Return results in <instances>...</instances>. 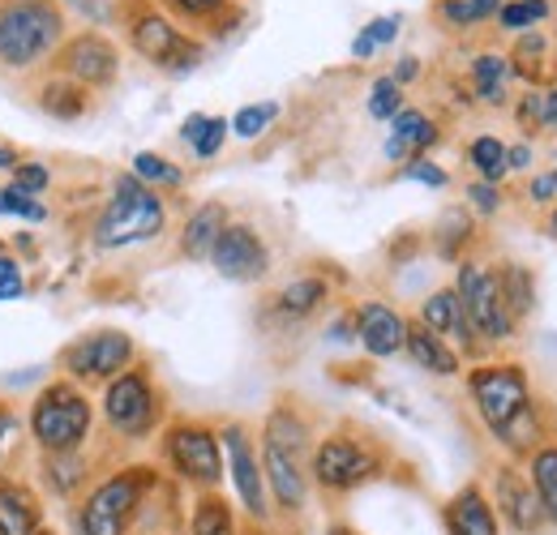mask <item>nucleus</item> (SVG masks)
I'll return each instance as SVG.
<instances>
[{
    "instance_id": "nucleus-1",
    "label": "nucleus",
    "mask_w": 557,
    "mask_h": 535,
    "mask_svg": "<svg viewBox=\"0 0 557 535\" xmlns=\"http://www.w3.org/2000/svg\"><path fill=\"white\" fill-rule=\"evenodd\" d=\"M313 420L296 407L292 399H278L258 433V459L267 475V493H271V510L278 523H300L309 514V497H313V480H309V455H313Z\"/></svg>"
},
{
    "instance_id": "nucleus-2",
    "label": "nucleus",
    "mask_w": 557,
    "mask_h": 535,
    "mask_svg": "<svg viewBox=\"0 0 557 535\" xmlns=\"http://www.w3.org/2000/svg\"><path fill=\"white\" fill-rule=\"evenodd\" d=\"M168 488V475L154 463H108L90 488L70 506L73 535H134L150 514V501Z\"/></svg>"
},
{
    "instance_id": "nucleus-3",
    "label": "nucleus",
    "mask_w": 557,
    "mask_h": 535,
    "mask_svg": "<svg viewBox=\"0 0 557 535\" xmlns=\"http://www.w3.org/2000/svg\"><path fill=\"white\" fill-rule=\"evenodd\" d=\"M99 428V407L86 386L70 377H52L26 407V441L35 455H77L90 450Z\"/></svg>"
},
{
    "instance_id": "nucleus-4",
    "label": "nucleus",
    "mask_w": 557,
    "mask_h": 535,
    "mask_svg": "<svg viewBox=\"0 0 557 535\" xmlns=\"http://www.w3.org/2000/svg\"><path fill=\"white\" fill-rule=\"evenodd\" d=\"M163 232H168V198L159 189H146L134 172H121L90 223V245L99 253H121L159 240Z\"/></svg>"
},
{
    "instance_id": "nucleus-5",
    "label": "nucleus",
    "mask_w": 557,
    "mask_h": 535,
    "mask_svg": "<svg viewBox=\"0 0 557 535\" xmlns=\"http://www.w3.org/2000/svg\"><path fill=\"white\" fill-rule=\"evenodd\" d=\"M391 468V455H386V446L373 437V433H364V428H331V433H322L318 441H313V455H309V480H313V488L322 493V497H351V493H360L364 484H373V480H382Z\"/></svg>"
},
{
    "instance_id": "nucleus-6",
    "label": "nucleus",
    "mask_w": 557,
    "mask_h": 535,
    "mask_svg": "<svg viewBox=\"0 0 557 535\" xmlns=\"http://www.w3.org/2000/svg\"><path fill=\"white\" fill-rule=\"evenodd\" d=\"M65 43V9L61 0H0V69L35 73L52 65Z\"/></svg>"
},
{
    "instance_id": "nucleus-7",
    "label": "nucleus",
    "mask_w": 557,
    "mask_h": 535,
    "mask_svg": "<svg viewBox=\"0 0 557 535\" xmlns=\"http://www.w3.org/2000/svg\"><path fill=\"white\" fill-rule=\"evenodd\" d=\"M159 463L172 484L189 493H219L227 480L219 428L198 415H176L159 428Z\"/></svg>"
},
{
    "instance_id": "nucleus-8",
    "label": "nucleus",
    "mask_w": 557,
    "mask_h": 535,
    "mask_svg": "<svg viewBox=\"0 0 557 535\" xmlns=\"http://www.w3.org/2000/svg\"><path fill=\"white\" fill-rule=\"evenodd\" d=\"M99 420L103 428L125 441V446H141L150 437H159V428L168 424V402H163V390L150 373V364H129L121 377H112L99 395Z\"/></svg>"
},
{
    "instance_id": "nucleus-9",
    "label": "nucleus",
    "mask_w": 557,
    "mask_h": 535,
    "mask_svg": "<svg viewBox=\"0 0 557 535\" xmlns=\"http://www.w3.org/2000/svg\"><path fill=\"white\" fill-rule=\"evenodd\" d=\"M463 386H468L472 411L481 415V424H485V433L493 441H502L536 407L528 369L515 364V360H476L463 373Z\"/></svg>"
},
{
    "instance_id": "nucleus-10",
    "label": "nucleus",
    "mask_w": 557,
    "mask_h": 535,
    "mask_svg": "<svg viewBox=\"0 0 557 535\" xmlns=\"http://www.w3.org/2000/svg\"><path fill=\"white\" fill-rule=\"evenodd\" d=\"M129 30V48L138 52L141 61H150L154 69L181 77V73H194L207 57V43L198 35H189L172 13H163L159 4H138L125 22Z\"/></svg>"
},
{
    "instance_id": "nucleus-11",
    "label": "nucleus",
    "mask_w": 557,
    "mask_h": 535,
    "mask_svg": "<svg viewBox=\"0 0 557 535\" xmlns=\"http://www.w3.org/2000/svg\"><path fill=\"white\" fill-rule=\"evenodd\" d=\"M219 446H223V471L232 484V506L240 510V519L258 523V527H275L267 475H262V459H258V437L249 433V424L245 420L219 424Z\"/></svg>"
},
{
    "instance_id": "nucleus-12",
    "label": "nucleus",
    "mask_w": 557,
    "mask_h": 535,
    "mask_svg": "<svg viewBox=\"0 0 557 535\" xmlns=\"http://www.w3.org/2000/svg\"><path fill=\"white\" fill-rule=\"evenodd\" d=\"M129 364H138V338L129 331L103 326V331H86V335L70 338L57 351V369L61 377H70L77 386H108L112 377H121Z\"/></svg>"
},
{
    "instance_id": "nucleus-13",
    "label": "nucleus",
    "mask_w": 557,
    "mask_h": 535,
    "mask_svg": "<svg viewBox=\"0 0 557 535\" xmlns=\"http://www.w3.org/2000/svg\"><path fill=\"white\" fill-rule=\"evenodd\" d=\"M450 287L459 291V300L468 309V322H472V331H476V338L485 347H502V343H510V338L519 335V322L510 318V309L502 300V287H497V274H493L488 262L459 258Z\"/></svg>"
},
{
    "instance_id": "nucleus-14",
    "label": "nucleus",
    "mask_w": 557,
    "mask_h": 535,
    "mask_svg": "<svg viewBox=\"0 0 557 535\" xmlns=\"http://www.w3.org/2000/svg\"><path fill=\"white\" fill-rule=\"evenodd\" d=\"M271 262L275 258H271L267 236L253 223H245V219H232L219 232L214 249H210V266H214L219 278H227V283H262L271 274Z\"/></svg>"
},
{
    "instance_id": "nucleus-15",
    "label": "nucleus",
    "mask_w": 557,
    "mask_h": 535,
    "mask_svg": "<svg viewBox=\"0 0 557 535\" xmlns=\"http://www.w3.org/2000/svg\"><path fill=\"white\" fill-rule=\"evenodd\" d=\"M52 69L61 77L77 82L82 90H108L116 82V73H121V48L99 30H77L52 57Z\"/></svg>"
},
{
    "instance_id": "nucleus-16",
    "label": "nucleus",
    "mask_w": 557,
    "mask_h": 535,
    "mask_svg": "<svg viewBox=\"0 0 557 535\" xmlns=\"http://www.w3.org/2000/svg\"><path fill=\"white\" fill-rule=\"evenodd\" d=\"M488 501L497 510V523L510 527L515 535H541L549 523H545V510H541V497L532 488V480L523 475L519 463H497L493 475H488Z\"/></svg>"
},
{
    "instance_id": "nucleus-17",
    "label": "nucleus",
    "mask_w": 557,
    "mask_h": 535,
    "mask_svg": "<svg viewBox=\"0 0 557 535\" xmlns=\"http://www.w3.org/2000/svg\"><path fill=\"white\" fill-rule=\"evenodd\" d=\"M417 322L424 326V331H433V335L446 338L463 360H485L488 347L476 338V331H472L468 309H463V300H459L455 287H433V291L420 300Z\"/></svg>"
},
{
    "instance_id": "nucleus-18",
    "label": "nucleus",
    "mask_w": 557,
    "mask_h": 535,
    "mask_svg": "<svg viewBox=\"0 0 557 535\" xmlns=\"http://www.w3.org/2000/svg\"><path fill=\"white\" fill-rule=\"evenodd\" d=\"M408 322L395 304L386 300H360L351 309V326H356V343L369 360H395L404 356V338H408Z\"/></svg>"
},
{
    "instance_id": "nucleus-19",
    "label": "nucleus",
    "mask_w": 557,
    "mask_h": 535,
    "mask_svg": "<svg viewBox=\"0 0 557 535\" xmlns=\"http://www.w3.org/2000/svg\"><path fill=\"white\" fill-rule=\"evenodd\" d=\"M48 501L35 480L0 471V535H48Z\"/></svg>"
},
{
    "instance_id": "nucleus-20",
    "label": "nucleus",
    "mask_w": 557,
    "mask_h": 535,
    "mask_svg": "<svg viewBox=\"0 0 557 535\" xmlns=\"http://www.w3.org/2000/svg\"><path fill=\"white\" fill-rule=\"evenodd\" d=\"M103 471V463L90 455V450H77V455H39V475H35V488L44 493V501H61V506H73L90 480Z\"/></svg>"
},
{
    "instance_id": "nucleus-21",
    "label": "nucleus",
    "mask_w": 557,
    "mask_h": 535,
    "mask_svg": "<svg viewBox=\"0 0 557 535\" xmlns=\"http://www.w3.org/2000/svg\"><path fill=\"white\" fill-rule=\"evenodd\" d=\"M442 527H446V535H502L497 510H493V501H488L481 480H468L463 488H455L446 497Z\"/></svg>"
},
{
    "instance_id": "nucleus-22",
    "label": "nucleus",
    "mask_w": 557,
    "mask_h": 535,
    "mask_svg": "<svg viewBox=\"0 0 557 535\" xmlns=\"http://www.w3.org/2000/svg\"><path fill=\"white\" fill-rule=\"evenodd\" d=\"M331 296H335L331 278L309 270V274H296V278H287L278 287L275 296H271V313H275L278 322H309V318H318L331 304Z\"/></svg>"
},
{
    "instance_id": "nucleus-23",
    "label": "nucleus",
    "mask_w": 557,
    "mask_h": 535,
    "mask_svg": "<svg viewBox=\"0 0 557 535\" xmlns=\"http://www.w3.org/2000/svg\"><path fill=\"white\" fill-rule=\"evenodd\" d=\"M442 141V125L429 116V112H420V108H404L395 121H391V134H386V146H382V154L391 159V163H408V159H424L433 146Z\"/></svg>"
},
{
    "instance_id": "nucleus-24",
    "label": "nucleus",
    "mask_w": 557,
    "mask_h": 535,
    "mask_svg": "<svg viewBox=\"0 0 557 535\" xmlns=\"http://www.w3.org/2000/svg\"><path fill=\"white\" fill-rule=\"evenodd\" d=\"M232 223V210L223 201H202L189 210V219L181 223V236H176V253L185 262H210V249L219 240V232Z\"/></svg>"
},
{
    "instance_id": "nucleus-25",
    "label": "nucleus",
    "mask_w": 557,
    "mask_h": 535,
    "mask_svg": "<svg viewBox=\"0 0 557 535\" xmlns=\"http://www.w3.org/2000/svg\"><path fill=\"white\" fill-rule=\"evenodd\" d=\"M404 356L417 364L420 373H429V377H459V373H463V356H459V351H455V347H450L442 335L424 331L417 318L408 322Z\"/></svg>"
},
{
    "instance_id": "nucleus-26",
    "label": "nucleus",
    "mask_w": 557,
    "mask_h": 535,
    "mask_svg": "<svg viewBox=\"0 0 557 535\" xmlns=\"http://www.w3.org/2000/svg\"><path fill=\"white\" fill-rule=\"evenodd\" d=\"M468 77H472V99L481 108H510L515 95H510V82H515V65L506 52H476L472 65H468Z\"/></svg>"
},
{
    "instance_id": "nucleus-27",
    "label": "nucleus",
    "mask_w": 557,
    "mask_h": 535,
    "mask_svg": "<svg viewBox=\"0 0 557 535\" xmlns=\"http://www.w3.org/2000/svg\"><path fill=\"white\" fill-rule=\"evenodd\" d=\"M245 519L232 506V497L219 493H194V506L185 514V535H240Z\"/></svg>"
},
{
    "instance_id": "nucleus-28",
    "label": "nucleus",
    "mask_w": 557,
    "mask_h": 535,
    "mask_svg": "<svg viewBox=\"0 0 557 535\" xmlns=\"http://www.w3.org/2000/svg\"><path fill=\"white\" fill-rule=\"evenodd\" d=\"M523 475L532 480V488H536V497H541L545 523L557 532V437H549L545 446H536V450L523 459Z\"/></svg>"
},
{
    "instance_id": "nucleus-29",
    "label": "nucleus",
    "mask_w": 557,
    "mask_h": 535,
    "mask_svg": "<svg viewBox=\"0 0 557 535\" xmlns=\"http://www.w3.org/2000/svg\"><path fill=\"white\" fill-rule=\"evenodd\" d=\"M493 274H497V287H502V300H506L510 318L515 322L532 318V309H536V274H532V266H523V262H497Z\"/></svg>"
},
{
    "instance_id": "nucleus-30",
    "label": "nucleus",
    "mask_w": 557,
    "mask_h": 535,
    "mask_svg": "<svg viewBox=\"0 0 557 535\" xmlns=\"http://www.w3.org/2000/svg\"><path fill=\"white\" fill-rule=\"evenodd\" d=\"M472 232H476V214L468 206H450L442 219H437V232H433V249L442 262H459L468 258V245H472Z\"/></svg>"
},
{
    "instance_id": "nucleus-31",
    "label": "nucleus",
    "mask_w": 557,
    "mask_h": 535,
    "mask_svg": "<svg viewBox=\"0 0 557 535\" xmlns=\"http://www.w3.org/2000/svg\"><path fill=\"white\" fill-rule=\"evenodd\" d=\"M39 108L52 116V121H82L90 112V90H82L77 82L52 73V82L39 86Z\"/></svg>"
},
{
    "instance_id": "nucleus-32",
    "label": "nucleus",
    "mask_w": 557,
    "mask_h": 535,
    "mask_svg": "<svg viewBox=\"0 0 557 535\" xmlns=\"http://www.w3.org/2000/svg\"><path fill=\"white\" fill-rule=\"evenodd\" d=\"M129 172L138 176L146 189H159V194H176V189H185V167L172 163V159L159 154V150H138L134 163H129Z\"/></svg>"
},
{
    "instance_id": "nucleus-33",
    "label": "nucleus",
    "mask_w": 557,
    "mask_h": 535,
    "mask_svg": "<svg viewBox=\"0 0 557 535\" xmlns=\"http://www.w3.org/2000/svg\"><path fill=\"white\" fill-rule=\"evenodd\" d=\"M468 167L476 172V181L502 185V181L510 176V167H506V141L497 134L472 137V141H468Z\"/></svg>"
},
{
    "instance_id": "nucleus-34",
    "label": "nucleus",
    "mask_w": 557,
    "mask_h": 535,
    "mask_svg": "<svg viewBox=\"0 0 557 535\" xmlns=\"http://www.w3.org/2000/svg\"><path fill=\"white\" fill-rule=\"evenodd\" d=\"M549 17H554V0H502L493 22L506 35H528V30H541Z\"/></svg>"
},
{
    "instance_id": "nucleus-35",
    "label": "nucleus",
    "mask_w": 557,
    "mask_h": 535,
    "mask_svg": "<svg viewBox=\"0 0 557 535\" xmlns=\"http://www.w3.org/2000/svg\"><path fill=\"white\" fill-rule=\"evenodd\" d=\"M278 108L275 99H262V103H245V108H236V116H227V129L232 137H240V141H258V137H267V129L278 121Z\"/></svg>"
},
{
    "instance_id": "nucleus-36",
    "label": "nucleus",
    "mask_w": 557,
    "mask_h": 535,
    "mask_svg": "<svg viewBox=\"0 0 557 535\" xmlns=\"http://www.w3.org/2000/svg\"><path fill=\"white\" fill-rule=\"evenodd\" d=\"M404 108H408V95H404V86H399L391 73L373 77V86H369V99H364V112H369L373 121L391 125V121H395Z\"/></svg>"
},
{
    "instance_id": "nucleus-37",
    "label": "nucleus",
    "mask_w": 557,
    "mask_h": 535,
    "mask_svg": "<svg viewBox=\"0 0 557 535\" xmlns=\"http://www.w3.org/2000/svg\"><path fill=\"white\" fill-rule=\"evenodd\" d=\"M159 9L172 13L176 22H189V26H214L232 9V0H159Z\"/></svg>"
},
{
    "instance_id": "nucleus-38",
    "label": "nucleus",
    "mask_w": 557,
    "mask_h": 535,
    "mask_svg": "<svg viewBox=\"0 0 557 535\" xmlns=\"http://www.w3.org/2000/svg\"><path fill=\"white\" fill-rule=\"evenodd\" d=\"M22 441H26V415L9 399H0V471H9Z\"/></svg>"
},
{
    "instance_id": "nucleus-39",
    "label": "nucleus",
    "mask_w": 557,
    "mask_h": 535,
    "mask_svg": "<svg viewBox=\"0 0 557 535\" xmlns=\"http://www.w3.org/2000/svg\"><path fill=\"white\" fill-rule=\"evenodd\" d=\"M0 214H9V219H22V223H48V206L35 198V194H26V189H17L13 181L0 189Z\"/></svg>"
},
{
    "instance_id": "nucleus-40",
    "label": "nucleus",
    "mask_w": 557,
    "mask_h": 535,
    "mask_svg": "<svg viewBox=\"0 0 557 535\" xmlns=\"http://www.w3.org/2000/svg\"><path fill=\"white\" fill-rule=\"evenodd\" d=\"M399 181H412V185H424V189H433V194L450 189V172H446L442 163H433L429 154H424V159H408V163L399 167Z\"/></svg>"
},
{
    "instance_id": "nucleus-41",
    "label": "nucleus",
    "mask_w": 557,
    "mask_h": 535,
    "mask_svg": "<svg viewBox=\"0 0 557 535\" xmlns=\"http://www.w3.org/2000/svg\"><path fill=\"white\" fill-rule=\"evenodd\" d=\"M9 181H13L17 189H26V194L44 198V194L52 189V167H48V163H35V159H22V163L9 172Z\"/></svg>"
},
{
    "instance_id": "nucleus-42",
    "label": "nucleus",
    "mask_w": 557,
    "mask_h": 535,
    "mask_svg": "<svg viewBox=\"0 0 557 535\" xmlns=\"http://www.w3.org/2000/svg\"><path fill=\"white\" fill-rule=\"evenodd\" d=\"M227 137H232V129H227V116H210L207 125H202V134H198V141L189 146V154H194L198 163H207V159H214V154L227 146Z\"/></svg>"
},
{
    "instance_id": "nucleus-43",
    "label": "nucleus",
    "mask_w": 557,
    "mask_h": 535,
    "mask_svg": "<svg viewBox=\"0 0 557 535\" xmlns=\"http://www.w3.org/2000/svg\"><path fill=\"white\" fill-rule=\"evenodd\" d=\"M463 198H468V210H472L476 219H493V214L506 206L502 185H485V181H472V185L463 189Z\"/></svg>"
},
{
    "instance_id": "nucleus-44",
    "label": "nucleus",
    "mask_w": 557,
    "mask_h": 535,
    "mask_svg": "<svg viewBox=\"0 0 557 535\" xmlns=\"http://www.w3.org/2000/svg\"><path fill=\"white\" fill-rule=\"evenodd\" d=\"M433 13H437V22H442L446 30H476V26H481L476 13L468 9V0H437Z\"/></svg>"
},
{
    "instance_id": "nucleus-45",
    "label": "nucleus",
    "mask_w": 557,
    "mask_h": 535,
    "mask_svg": "<svg viewBox=\"0 0 557 535\" xmlns=\"http://www.w3.org/2000/svg\"><path fill=\"white\" fill-rule=\"evenodd\" d=\"M515 121L528 137L541 134V86H528L519 99H515Z\"/></svg>"
},
{
    "instance_id": "nucleus-46",
    "label": "nucleus",
    "mask_w": 557,
    "mask_h": 535,
    "mask_svg": "<svg viewBox=\"0 0 557 535\" xmlns=\"http://www.w3.org/2000/svg\"><path fill=\"white\" fill-rule=\"evenodd\" d=\"M369 39H373V48L382 52V48H391L395 39H399V30H404V17L399 13H382V17H373L369 26H360Z\"/></svg>"
},
{
    "instance_id": "nucleus-47",
    "label": "nucleus",
    "mask_w": 557,
    "mask_h": 535,
    "mask_svg": "<svg viewBox=\"0 0 557 535\" xmlns=\"http://www.w3.org/2000/svg\"><path fill=\"white\" fill-rule=\"evenodd\" d=\"M523 198L532 201V206H557V167L554 172H532Z\"/></svg>"
},
{
    "instance_id": "nucleus-48",
    "label": "nucleus",
    "mask_w": 557,
    "mask_h": 535,
    "mask_svg": "<svg viewBox=\"0 0 557 535\" xmlns=\"http://www.w3.org/2000/svg\"><path fill=\"white\" fill-rule=\"evenodd\" d=\"M532 159H536V150H532L528 137L506 146V167H510V172H532Z\"/></svg>"
},
{
    "instance_id": "nucleus-49",
    "label": "nucleus",
    "mask_w": 557,
    "mask_h": 535,
    "mask_svg": "<svg viewBox=\"0 0 557 535\" xmlns=\"http://www.w3.org/2000/svg\"><path fill=\"white\" fill-rule=\"evenodd\" d=\"M541 134H557V82L541 86Z\"/></svg>"
},
{
    "instance_id": "nucleus-50",
    "label": "nucleus",
    "mask_w": 557,
    "mask_h": 535,
    "mask_svg": "<svg viewBox=\"0 0 557 535\" xmlns=\"http://www.w3.org/2000/svg\"><path fill=\"white\" fill-rule=\"evenodd\" d=\"M420 57H399V61H395V69H391V77H395V82H399V86H412V82H417L420 77Z\"/></svg>"
},
{
    "instance_id": "nucleus-51",
    "label": "nucleus",
    "mask_w": 557,
    "mask_h": 535,
    "mask_svg": "<svg viewBox=\"0 0 557 535\" xmlns=\"http://www.w3.org/2000/svg\"><path fill=\"white\" fill-rule=\"evenodd\" d=\"M326 338H331V343H356V326H351V313H339V318L331 322Z\"/></svg>"
},
{
    "instance_id": "nucleus-52",
    "label": "nucleus",
    "mask_w": 557,
    "mask_h": 535,
    "mask_svg": "<svg viewBox=\"0 0 557 535\" xmlns=\"http://www.w3.org/2000/svg\"><path fill=\"white\" fill-rule=\"evenodd\" d=\"M210 116L207 112H194V116H185V125H181V141H185V146H194V141H198V134H202V125H207Z\"/></svg>"
},
{
    "instance_id": "nucleus-53",
    "label": "nucleus",
    "mask_w": 557,
    "mask_h": 535,
    "mask_svg": "<svg viewBox=\"0 0 557 535\" xmlns=\"http://www.w3.org/2000/svg\"><path fill=\"white\" fill-rule=\"evenodd\" d=\"M26 296V278L17 274V278H0V304H9V300H22Z\"/></svg>"
},
{
    "instance_id": "nucleus-54",
    "label": "nucleus",
    "mask_w": 557,
    "mask_h": 535,
    "mask_svg": "<svg viewBox=\"0 0 557 535\" xmlns=\"http://www.w3.org/2000/svg\"><path fill=\"white\" fill-rule=\"evenodd\" d=\"M468 9H472V13H476V22L485 26V22H493V17H497L502 0H468Z\"/></svg>"
},
{
    "instance_id": "nucleus-55",
    "label": "nucleus",
    "mask_w": 557,
    "mask_h": 535,
    "mask_svg": "<svg viewBox=\"0 0 557 535\" xmlns=\"http://www.w3.org/2000/svg\"><path fill=\"white\" fill-rule=\"evenodd\" d=\"M22 159H17V150L9 146V141H0V172H13Z\"/></svg>"
},
{
    "instance_id": "nucleus-56",
    "label": "nucleus",
    "mask_w": 557,
    "mask_h": 535,
    "mask_svg": "<svg viewBox=\"0 0 557 535\" xmlns=\"http://www.w3.org/2000/svg\"><path fill=\"white\" fill-rule=\"evenodd\" d=\"M22 274V262L13 253H0V278H17Z\"/></svg>"
},
{
    "instance_id": "nucleus-57",
    "label": "nucleus",
    "mask_w": 557,
    "mask_h": 535,
    "mask_svg": "<svg viewBox=\"0 0 557 535\" xmlns=\"http://www.w3.org/2000/svg\"><path fill=\"white\" fill-rule=\"evenodd\" d=\"M326 535H360V532H356V527H348V523H331V527H326Z\"/></svg>"
},
{
    "instance_id": "nucleus-58",
    "label": "nucleus",
    "mask_w": 557,
    "mask_h": 535,
    "mask_svg": "<svg viewBox=\"0 0 557 535\" xmlns=\"http://www.w3.org/2000/svg\"><path fill=\"white\" fill-rule=\"evenodd\" d=\"M240 535H278L275 527H258V523H245V532Z\"/></svg>"
},
{
    "instance_id": "nucleus-59",
    "label": "nucleus",
    "mask_w": 557,
    "mask_h": 535,
    "mask_svg": "<svg viewBox=\"0 0 557 535\" xmlns=\"http://www.w3.org/2000/svg\"><path fill=\"white\" fill-rule=\"evenodd\" d=\"M549 236L557 240V206H549Z\"/></svg>"
},
{
    "instance_id": "nucleus-60",
    "label": "nucleus",
    "mask_w": 557,
    "mask_h": 535,
    "mask_svg": "<svg viewBox=\"0 0 557 535\" xmlns=\"http://www.w3.org/2000/svg\"><path fill=\"white\" fill-rule=\"evenodd\" d=\"M134 535H163V532H134Z\"/></svg>"
},
{
    "instance_id": "nucleus-61",
    "label": "nucleus",
    "mask_w": 557,
    "mask_h": 535,
    "mask_svg": "<svg viewBox=\"0 0 557 535\" xmlns=\"http://www.w3.org/2000/svg\"><path fill=\"white\" fill-rule=\"evenodd\" d=\"M48 535H57V532H48Z\"/></svg>"
}]
</instances>
